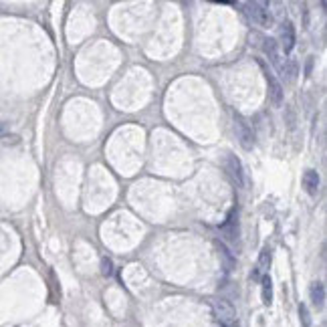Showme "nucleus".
I'll return each instance as SVG.
<instances>
[{
    "mask_svg": "<svg viewBox=\"0 0 327 327\" xmlns=\"http://www.w3.org/2000/svg\"><path fill=\"white\" fill-rule=\"evenodd\" d=\"M226 172H228V176L232 178V182H234L238 188H242V186H244V172H242V164H240V159H238L236 155H232V153H228V155H226Z\"/></svg>",
    "mask_w": 327,
    "mask_h": 327,
    "instance_id": "4",
    "label": "nucleus"
},
{
    "mask_svg": "<svg viewBox=\"0 0 327 327\" xmlns=\"http://www.w3.org/2000/svg\"><path fill=\"white\" fill-rule=\"evenodd\" d=\"M271 261H273V253H271V249H269V247H263L261 257H259V267H261V271H267V269L271 267Z\"/></svg>",
    "mask_w": 327,
    "mask_h": 327,
    "instance_id": "10",
    "label": "nucleus"
},
{
    "mask_svg": "<svg viewBox=\"0 0 327 327\" xmlns=\"http://www.w3.org/2000/svg\"><path fill=\"white\" fill-rule=\"evenodd\" d=\"M7 131V123H0V135H3Z\"/></svg>",
    "mask_w": 327,
    "mask_h": 327,
    "instance_id": "13",
    "label": "nucleus"
},
{
    "mask_svg": "<svg viewBox=\"0 0 327 327\" xmlns=\"http://www.w3.org/2000/svg\"><path fill=\"white\" fill-rule=\"evenodd\" d=\"M265 79H267V85H269V99H271V103L275 107H281L283 101H285V89H283L281 81L271 71H265Z\"/></svg>",
    "mask_w": 327,
    "mask_h": 327,
    "instance_id": "3",
    "label": "nucleus"
},
{
    "mask_svg": "<svg viewBox=\"0 0 327 327\" xmlns=\"http://www.w3.org/2000/svg\"><path fill=\"white\" fill-rule=\"evenodd\" d=\"M263 51H265V55L269 57V61L281 71V73H285V65L281 63V53H279V43L275 41V39H265L263 41Z\"/></svg>",
    "mask_w": 327,
    "mask_h": 327,
    "instance_id": "6",
    "label": "nucleus"
},
{
    "mask_svg": "<svg viewBox=\"0 0 327 327\" xmlns=\"http://www.w3.org/2000/svg\"><path fill=\"white\" fill-rule=\"evenodd\" d=\"M234 129H236V135H238V141L244 149H251L255 145V133L251 129V125L247 123V119L238 113H234Z\"/></svg>",
    "mask_w": 327,
    "mask_h": 327,
    "instance_id": "2",
    "label": "nucleus"
},
{
    "mask_svg": "<svg viewBox=\"0 0 327 327\" xmlns=\"http://www.w3.org/2000/svg\"><path fill=\"white\" fill-rule=\"evenodd\" d=\"M309 297H311V303L317 307V309H323L325 307V285L321 281L313 283L311 289H309Z\"/></svg>",
    "mask_w": 327,
    "mask_h": 327,
    "instance_id": "8",
    "label": "nucleus"
},
{
    "mask_svg": "<svg viewBox=\"0 0 327 327\" xmlns=\"http://www.w3.org/2000/svg\"><path fill=\"white\" fill-rule=\"evenodd\" d=\"M242 9H244V15L259 27H269L273 23L267 3H247V5H242Z\"/></svg>",
    "mask_w": 327,
    "mask_h": 327,
    "instance_id": "1",
    "label": "nucleus"
},
{
    "mask_svg": "<svg viewBox=\"0 0 327 327\" xmlns=\"http://www.w3.org/2000/svg\"><path fill=\"white\" fill-rule=\"evenodd\" d=\"M299 317H301V323L303 327H309L311 325V317H309V311H307V305H299Z\"/></svg>",
    "mask_w": 327,
    "mask_h": 327,
    "instance_id": "11",
    "label": "nucleus"
},
{
    "mask_svg": "<svg viewBox=\"0 0 327 327\" xmlns=\"http://www.w3.org/2000/svg\"><path fill=\"white\" fill-rule=\"evenodd\" d=\"M261 297H263L265 305L273 303V281L269 275H263V279H261Z\"/></svg>",
    "mask_w": 327,
    "mask_h": 327,
    "instance_id": "9",
    "label": "nucleus"
},
{
    "mask_svg": "<svg viewBox=\"0 0 327 327\" xmlns=\"http://www.w3.org/2000/svg\"><path fill=\"white\" fill-rule=\"evenodd\" d=\"M303 188L309 196H315L319 190V174L315 170H305L303 174Z\"/></svg>",
    "mask_w": 327,
    "mask_h": 327,
    "instance_id": "7",
    "label": "nucleus"
},
{
    "mask_svg": "<svg viewBox=\"0 0 327 327\" xmlns=\"http://www.w3.org/2000/svg\"><path fill=\"white\" fill-rule=\"evenodd\" d=\"M101 265H103V275H111V261L109 259H103Z\"/></svg>",
    "mask_w": 327,
    "mask_h": 327,
    "instance_id": "12",
    "label": "nucleus"
},
{
    "mask_svg": "<svg viewBox=\"0 0 327 327\" xmlns=\"http://www.w3.org/2000/svg\"><path fill=\"white\" fill-rule=\"evenodd\" d=\"M295 43H297V33H295V27L291 21H285L281 25V47L283 51L289 55L293 49H295Z\"/></svg>",
    "mask_w": 327,
    "mask_h": 327,
    "instance_id": "5",
    "label": "nucleus"
}]
</instances>
